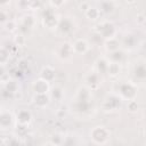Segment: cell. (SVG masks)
Instances as JSON below:
<instances>
[{"mask_svg":"<svg viewBox=\"0 0 146 146\" xmlns=\"http://www.w3.org/2000/svg\"><path fill=\"white\" fill-rule=\"evenodd\" d=\"M10 58V51L7 50L5 47L1 48V55H0V60H1V66H5L6 63L9 60Z\"/></svg>","mask_w":146,"mask_h":146,"instance_id":"30","label":"cell"},{"mask_svg":"<svg viewBox=\"0 0 146 146\" xmlns=\"http://www.w3.org/2000/svg\"><path fill=\"white\" fill-rule=\"evenodd\" d=\"M42 146H55V145L52 143H50V141H46V143L42 144Z\"/></svg>","mask_w":146,"mask_h":146,"instance_id":"35","label":"cell"},{"mask_svg":"<svg viewBox=\"0 0 146 146\" xmlns=\"http://www.w3.org/2000/svg\"><path fill=\"white\" fill-rule=\"evenodd\" d=\"M15 119H16V123L21 124V125H29L33 119V115L31 113V111L26 110V108H22L19 111L16 112L15 114Z\"/></svg>","mask_w":146,"mask_h":146,"instance_id":"15","label":"cell"},{"mask_svg":"<svg viewBox=\"0 0 146 146\" xmlns=\"http://www.w3.org/2000/svg\"><path fill=\"white\" fill-rule=\"evenodd\" d=\"M74 52H73V48H72V43L70 42H63L59 43L56 49H55V56L63 62L70 60L73 57Z\"/></svg>","mask_w":146,"mask_h":146,"instance_id":"7","label":"cell"},{"mask_svg":"<svg viewBox=\"0 0 146 146\" xmlns=\"http://www.w3.org/2000/svg\"><path fill=\"white\" fill-rule=\"evenodd\" d=\"M59 16L55 13V8H48V9H44L42 11V16H41V22H42V25L49 30H55L58 25V22H59Z\"/></svg>","mask_w":146,"mask_h":146,"instance_id":"6","label":"cell"},{"mask_svg":"<svg viewBox=\"0 0 146 146\" xmlns=\"http://www.w3.org/2000/svg\"><path fill=\"white\" fill-rule=\"evenodd\" d=\"M98 9L100 10L102 15H110L115 11L116 9V2L114 1H102L97 3Z\"/></svg>","mask_w":146,"mask_h":146,"instance_id":"21","label":"cell"},{"mask_svg":"<svg viewBox=\"0 0 146 146\" xmlns=\"http://www.w3.org/2000/svg\"><path fill=\"white\" fill-rule=\"evenodd\" d=\"M14 43H15V46H17V47L23 46V44L25 43V36H24L22 33L15 35V36H14Z\"/></svg>","mask_w":146,"mask_h":146,"instance_id":"32","label":"cell"},{"mask_svg":"<svg viewBox=\"0 0 146 146\" xmlns=\"http://www.w3.org/2000/svg\"><path fill=\"white\" fill-rule=\"evenodd\" d=\"M49 95H50V98H51V99H55V100L59 102V100H62L63 97H64V90H63L62 87L55 86L54 88H51Z\"/></svg>","mask_w":146,"mask_h":146,"instance_id":"26","label":"cell"},{"mask_svg":"<svg viewBox=\"0 0 146 146\" xmlns=\"http://www.w3.org/2000/svg\"><path fill=\"white\" fill-rule=\"evenodd\" d=\"M139 44V40H138V36L133 33H127L124 34V36L122 38V41H121V48L127 51H131V50H135Z\"/></svg>","mask_w":146,"mask_h":146,"instance_id":"11","label":"cell"},{"mask_svg":"<svg viewBox=\"0 0 146 146\" xmlns=\"http://www.w3.org/2000/svg\"><path fill=\"white\" fill-rule=\"evenodd\" d=\"M39 78L47 81V82H52L56 78V71L52 66L50 65H46L43 66L41 70H40V73H39Z\"/></svg>","mask_w":146,"mask_h":146,"instance_id":"19","label":"cell"},{"mask_svg":"<svg viewBox=\"0 0 146 146\" xmlns=\"http://www.w3.org/2000/svg\"><path fill=\"white\" fill-rule=\"evenodd\" d=\"M104 48L106 49V51L108 54V52H112V51H115V50L120 49L121 48V43L119 42L117 38L110 39V40L104 41Z\"/></svg>","mask_w":146,"mask_h":146,"instance_id":"24","label":"cell"},{"mask_svg":"<svg viewBox=\"0 0 146 146\" xmlns=\"http://www.w3.org/2000/svg\"><path fill=\"white\" fill-rule=\"evenodd\" d=\"M71 110L78 115L88 114L92 110V102H80L73 99V102L71 103Z\"/></svg>","mask_w":146,"mask_h":146,"instance_id":"10","label":"cell"},{"mask_svg":"<svg viewBox=\"0 0 146 146\" xmlns=\"http://www.w3.org/2000/svg\"><path fill=\"white\" fill-rule=\"evenodd\" d=\"M83 81H84V86L87 88H89L91 91L92 90H96L98 89L102 83H103V78L99 73H97L96 71H91V72H88L84 78H83Z\"/></svg>","mask_w":146,"mask_h":146,"instance_id":"8","label":"cell"},{"mask_svg":"<svg viewBox=\"0 0 146 146\" xmlns=\"http://www.w3.org/2000/svg\"><path fill=\"white\" fill-rule=\"evenodd\" d=\"M83 13H84V16H86L89 21H92V22L98 21V19L100 18V16H102V13H100V10L98 9V7H97V6H94V5H90Z\"/></svg>","mask_w":146,"mask_h":146,"instance_id":"23","label":"cell"},{"mask_svg":"<svg viewBox=\"0 0 146 146\" xmlns=\"http://www.w3.org/2000/svg\"><path fill=\"white\" fill-rule=\"evenodd\" d=\"M3 26H6L5 29H6L8 32L11 33V32H14V31H16V30L18 29V23H17L15 19H11V18H10V19H8V21L3 24Z\"/></svg>","mask_w":146,"mask_h":146,"instance_id":"29","label":"cell"},{"mask_svg":"<svg viewBox=\"0 0 146 146\" xmlns=\"http://www.w3.org/2000/svg\"><path fill=\"white\" fill-rule=\"evenodd\" d=\"M108 66H110V62L106 57H99L97 58V60L95 62V70L97 73H99L100 75L103 74H107V70H108Z\"/></svg>","mask_w":146,"mask_h":146,"instance_id":"22","label":"cell"},{"mask_svg":"<svg viewBox=\"0 0 146 146\" xmlns=\"http://www.w3.org/2000/svg\"><path fill=\"white\" fill-rule=\"evenodd\" d=\"M73 99L74 100H80V102H90V100H92V91L89 88H87L84 84L80 86L76 89Z\"/></svg>","mask_w":146,"mask_h":146,"instance_id":"17","label":"cell"},{"mask_svg":"<svg viewBox=\"0 0 146 146\" xmlns=\"http://www.w3.org/2000/svg\"><path fill=\"white\" fill-rule=\"evenodd\" d=\"M89 137L94 144L105 145L108 143V140L111 138V131L105 125H96L90 130Z\"/></svg>","mask_w":146,"mask_h":146,"instance_id":"3","label":"cell"},{"mask_svg":"<svg viewBox=\"0 0 146 146\" xmlns=\"http://www.w3.org/2000/svg\"><path fill=\"white\" fill-rule=\"evenodd\" d=\"M63 146H78V145L75 144V141H74L73 139H71V138H67V137H66L65 143H64V145H63Z\"/></svg>","mask_w":146,"mask_h":146,"instance_id":"34","label":"cell"},{"mask_svg":"<svg viewBox=\"0 0 146 146\" xmlns=\"http://www.w3.org/2000/svg\"><path fill=\"white\" fill-rule=\"evenodd\" d=\"M74 29H75L74 21L70 16H62L59 18L58 25L55 30H56V32L59 36H67V35L73 33Z\"/></svg>","mask_w":146,"mask_h":146,"instance_id":"5","label":"cell"},{"mask_svg":"<svg viewBox=\"0 0 146 146\" xmlns=\"http://www.w3.org/2000/svg\"><path fill=\"white\" fill-rule=\"evenodd\" d=\"M72 48L74 55H84L90 50V43L86 39L79 38L72 42Z\"/></svg>","mask_w":146,"mask_h":146,"instance_id":"13","label":"cell"},{"mask_svg":"<svg viewBox=\"0 0 146 146\" xmlns=\"http://www.w3.org/2000/svg\"><path fill=\"white\" fill-rule=\"evenodd\" d=\"M125 56H127V52L122 48H120V49H117L115 51L108 52L106 58L108 59L110 63H115V64H120L121 65L125 60Z\"/></svg>","mask_w":146,"mask_h":146,"instance_id":"18","label":"cell"},{"mask_svg":"<svg viewBox=\"0 0 146 146\" xmlns=\"http://www.w3.org/2000/svg\"><path fill=\"white\" fill-rule=\"evenodd\" d=\"M15 122H16L15 115L10 111L2 108L1 113H0V127H1V129L2 130H8V129L13 128Z\"/></svg>","mask_w":146,"mask_h":146,"instance_id":"12","label":"cell"},{"mask_svg":"<svg viewBox=\"0 0 146 146\" xmlns=\"http://www.w3.org/2000/svg\"><path fill=\"white\" fill-rule=\"evenodd\" d=\"M114 92L122 100H135L138 95V87L133 81H124L116 84Z\"/></svg>","mask_w":146,"mask_h":146,"instance_id":"1","label":"cell"},{"mask_svg":"<svg viewBox=\"0 0 146 146\" xmlns=\"http://www.w3.org/2000/svg\"><path fill=\"white\" fill-rule=\"evenodd\" d=\"M34 25H35V18H34V16L27 14V15H24L21 18V21L18 23V29L21 31L23 29H25V31H30V30H32L34 27Z\"/></svg>","mask_w":146,"mask_h":146,"instance_id":"20","label":"cell"},{"mask_svg":"<svg viewBox=\"0 0 146 146\" xmlns=\"http://www.w3.org/2000/svg\"><path fill=\"white\" fill-rule=\"evenodd\" d=\"M50 100H51V98H50V95L49 94H34L33 97H32L33 105L36 108H39V110L46 108L49 105Z\"/></svg>","mask_w":146,"mask_h":146,"instance_id":"14","label":"cell"},{"mask_svg":"<svg viewBox=\"0 0 146 146\" xmlns=\"http://www.w3.org/2000/svg\"><path fill=\"white\" fill-rule=\"evenodd\" d=\"M127 110L130 112V113H136L138 110H139V105L137 103V100H130L127 103Z\"/></svg>","mask_w":146,"mask_h":146,"instance_id":"31","label":"cell"},{"mask_svg":"<svg viewBox=\"0 0 146 146\" xmlns=\"http://www.w3.org/2000/svg\"><path fill=\"white\" fill-rule=\"evenodd\" d=\"M131 75L135 81H145L146 80V62L145 60H137L132 65Z\"/></svg>","mask_w":146,"mask_h":146,"instance_id":"9","label":"cell"},{"mask_svg":"<svg viewBox=\"0 0 146 146\" xmlns=\"http://www.w3.org/2000/svg\"><path fill=\"white\" fill-rule=\"evenodd\" d=\"M65 139H66V137H65L63 133H60V132H55V133L51 135L49 141L52 143L55 146H63L64 143H65Z\"/></svg>","mask_w":146,"mask_h":146,"instance_id":"28","label":"cell"},{"mask_svg":"<svg viewBox=\"0 0 146 146\" xmlns=\"http://www.w3.org/2000/svg\"><path fill=\"white\" fill-rule=\"evenodd\" d=\"M32 90L34 91V94H49L51 88L49 82L38 78L32 82Z\"/></svg>","mask_w":146,"mask_h":146,"instance_id":"16","label":"cell"},{"mask_svg":"<svg viewBox=\"0 0 146 146\" xmlns=\"http://www.w3.org/2000/svg\"><path fill=\"white\" fill-rule=\"evenodd\" d=\"M94 31L96 33H98L104 41L110 40V39H114L117 35V29L116 25L114 24V22L110 21V19H103L100 21L95 27Z\"/></svg>","mask_w":146,"mask_h":146,"instance_id":"2","label":"cell"},{"mask_svg":"<svg viewBox=\"0 0 146 146\" xmlns=\"http://www.w3.org/2000/svg\"><path fill=\"white\" fill-rule=\"evenodd\" d=\"M8 146H21V141L18 138H16V136L14 138H11L8 143Z\"/></svg>","mask_w":146,"mask_h":146,"instance_id":"33","label":"cell"},{"mask_svg":"<svg viewBox=\"0 0 146 146\" xmlns=\"http://www.w3.org/2000/svg\"><path fill=\"white\" fill-rule=\"evenodd\" d=\"M121 73V65L120 64H115V63H110L108 70H107V75L115 79L120 75Z\"/></svg>","mask_w":146,"mask_h":146,"instance_id":"27","label":"cell"},{"mask_svg":"<svg viewBox=\"0 0 146 146\" xmlns=\"http://www.w3.org/2000/svg\"><path fill=\"white\" fill-rule=\"evenodd\" d=\"M2 89L3 90H6L7 92H9L10 95H15L18 90H19V84L17 83V81L16 80H13V79H10L8 82H6L5 84H2Z\"/></svg>","mask_w":146,"mask_h":146,"instance_id":"25","label":"cell"},{"mask_svg":"<svg viewBox=\"0 0 146 146\" xmlns=\"http://www.w3.org/2000/svg\"><path fill=\"white\" fill-rule=\"evenodd\" d=\"M122 102L123 100L114 91H112L105 96V98L102 103V107L105 112H110V113L116 112L122 107Z\"/></svg>","mask_w":146,"mask_h":146,"instance_id":"4","label":"cell"}]
</instances>
